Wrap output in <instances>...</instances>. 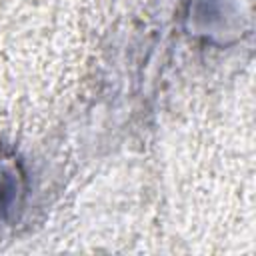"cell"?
I'll return each mask as SVG.
<instances>
[{"mask_svg":"<svg viewBox=\"0 0 256 256\" xmlns=\"http://www.w3.org/2000/svg\"><path fill=\"white\" fill-rule=\"evenodd\" d=\"M26 196V172L18 156L0 148V222H8L22 208Z\"/></svg>","mask_w":256,"mask_h":256,"instance_id":"1","label":"cell"}]
</instances>
